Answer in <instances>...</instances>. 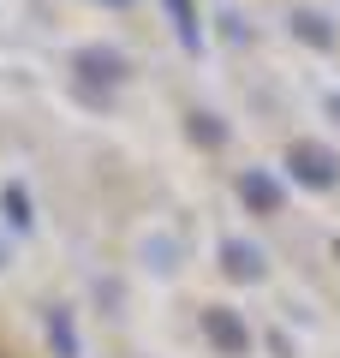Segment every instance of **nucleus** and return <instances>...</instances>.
I'll return each instance as SVG.
<instances>
[{
    "label": "nucleus",
    "instance_id": "nucleus-7",
    "mask_svg": "<svg viewBox=\"0 0 340 358\" xmlns=\"http://www.w3.org/2000/svg\"><path fill=\"white\" fill-rule=\"evenodd\" d=\"M299 36H304V42H316V48H328V42H334L323 18H299Z\"/></svg>",
    "mask_w": 340,
    "mask_h": 358
},
{
    "label": "nucleus",
    "instance_id": "nucleus-1",
    "mask_svg": "<svg viewBox=\"0 0 340 358\" xmlns=\"http://www.w3.org/2000/svg\"><path fill=\"white\" fill-rule=\"evenodd\" d=\"M287 167H292V179H304V185H316V192H328V185L340 179V162L323 150V143H292Z\"/></svg>",
    "mask_w": 340,
    "mask_h": 358
},
{
    "label": "nucleus",
    "instance_id": "nucleus-6",
    "mask_svg": "<svg viewBox=\"0 0 340 358\" xmlns=\"http://www.w3.org/2000/svg\"><path fill=\"white\" fill-rule=\"evenodd\" d=\"M167 6H173V24H179V36H185L191 48H197V24H191V0H167Z\"/></svg>",
    "mask_w": 340,
    "mask_h": 358
},
{
    "label": "nucleus",
    "instance_id": "nucleus-3",
    "mask_svg": "<svg viewBox=\"0 0 340 358\" xmlns=\"http://www.w3.org/2000/svg\"><path fill=\"white\" fill-rule=\"evenodd\" d=\"M227 268H233V275H239V281H257V275H263V251H257V245H245V239H227Z\"/></svg>",
    "mask_w": 340,
    "mask_h": 358
},
{
    "label": "nucleus",
    "instance_id": "nucleus-2",
    "mask_svg": "<svg viewBox=\"0 0 340 358\" xmlns=\"http://www.w3.org/2000/svg\"><path fill=\"white\" fill-rule=\"evenodd\" d=\"M239 192H245V203L263 209V215H275V209H281V185H275L269 173H245V179H239Z\"/></svg>",
    "mask_w": 340,
    "mask_h": 358
},
{
    "label": "nucleus",
    "instance_id": "nucleus-4",
    "mask_svg": "<svg viewBox=\"0 0 340 358\" xmlns=\"http://www.w3.org/2000/svg\"><path fill=\"white\" fill-rule=\"evenodd\" d=\"M78 72H84V78H113V84H120L126 60H120V54H108V48H84V54H78Z\"/></svg>",
    "mask_w": 340,
    "mask_h": 358
},
{
    "label": "nucleus",
    "instance_id": "nucleus-5",
    "mask_svg": "<svg viewBox=\"0 0 340 358\" xmlns=\"http://www.w3.org/2000/svg\"><path fill=\"white\" fill-rule=\"evenodd\" d=\"M209 334L227 346V352H245V322L233 310H209Z\"/></svg>",
    "mask_w": 340,
    "mask_h": 358
},
{
    "label": "nucleus",
    "instance_id": "nucleus-8",
    "mask_svg": "<svg viewBox=\"0 0 340 358\" xmlns=\"http://www.w3.org/2000/svg\"><path fill=\"white\" fill-rule=\"evenodd\" d=\"M328 114H334V120H340V96H328Z\"/></svg>",
    "mask_w": 340,
    "mask_h": 358
}]
</instances>
